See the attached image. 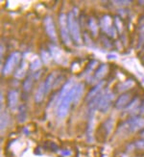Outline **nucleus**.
<instances>
[{"instance_id":"obj_1","label":"nucleus","mask_w":144,"mask_h":157,"mask_svg":"<svg viewBox=\"0 0 144 157\" xmlns=\"http://www.w3.org/2000/svg\"><path fill=\"white\" fill-rule=\"evenodd\" d=\"M75 88L76 85H74L72 80H69L60 93L59 99L57 101V115L61 119L68 114L71 102L74 101Z\"/></svg>"},{"instance_id":"obj_2","label":"nucleus","mask_w":144,"mask_h":157,"mask_svg":"<svg viewBox=\"0 0 144 157\" xmlns=\"http://www.w3.org/2000/svg\"><path fill=\"white\" fill-rule=\"evenodd\" d=\"M67 23H68V29H69L73 40L79 44L81 42V35H80V29H79V24L76 19V17L73 13V11L69 13L67 17Z\"/></svg>"},{"instance_id":"obj_3","label":"nucleus","mask_w":144,"mask_h":157,"mask_svg":"<svg viewBox=\"0 0 144 157\" xmlns=\"http://www.w3.org/2000/svg\"><path fill=\"white\" fill-rule=\"evenodd\" d=\"M19 60H20V54L18 52H13L9 57V59L7 60V62L4 66L3 73L5 75H8V74H10L13 71V70L15 69L17 63L19 62Z\"/></svg>"},{"instance_id":"obj_4","label":"nucleus","mask_w":144,"mask_h":157,"mask_svg":"<svg viewBox=\"0 0 144 157\" xmlns=\"http://www.w3.org/2000/svg\"><path fill=\"white\" fill-rule=\"evenodd\" d=\"M60 24H61V37H63L65 44H66L67 45L70 44V39H69V35H68V30H67L68 23L66 22V17H65V15H61V17H60Z\"/></svg>"},{"instance_id":"obj_5","label":"nucleus","mask_w":144,"mask_h":157,"mask_svg":"<svg viewBox=\"0 0 144 157\" xmlns=\"http://www.w3.org/2000/svg\"><path fill=\"white\" fill-rule=\"evenodd\" d=\"M112 100H113V94L111 93L105 94L98 101V105H97L98 110L101 112H106L109 109V103H111Z\"/></svg>"},{"instance_id":"obj_6","label":"nucleus","mask_w":144,"mask_h":157,"mask_svg":"<svg viewBox=\"0 0 144 157\" xmlns=\"http://www.w3.org/2000/svg\"><path fill=\"white\" fill-rule=\"evenodd\" d=\"M126 128L130 132H134L138 130L139 128L144 126V120L143 119H133L125 124Z\"/></svg>"},{"instance_id":"obj_7","label":"nucleus","mask_w":144,"mask_h":157,"mask_svg":"<svg viewBox=\"0 0 144 157\" xmlns=\"http://www.w3.org/2000/svg\"><path fill=\"white\" fill-rule=\"evenodd\" d=\"M44 24H45V29L46 32L48 34V36L50 37V39H52L53 40H57V36H56V30H55L54 27V23L53 20L50 17H47L44 20Z\"/></svg>"},{"instance_id":"obj_8","label":"nucleus","mask_w":144,"mask_h":157,"mask_svg":"<svg viewBox=\"0 0 144 157\" xmlns=\"http://www.w3.org/2000/svg\"><path fill=\"white\" fill-rule=\"evenodd\" d=\"M8 101L10 108L13 111H15L18 104V93L17 91H11L8 94Z\"/></svg>"},{"instance_id":"obj_9","label":"nucleus","mask_w":144,"mask_h":157,"mask_svg":"<svg viewBox=\"0 0 144 157\" xmlns=\"http://www.w3.org/2000/svg\"><path fill=\"white\" fill-rule=\"evenodd\" d=\"M130 100V95L129 94H123L122 97H120L116 102V108L117 109H122L123 107H125L128 102Z\"/></svg>"},{"instance_id":"obj_10","label":"nucleus","mask_w":144,"mask_h":157,"mask_svg":"<svg viewBox=\"0 0 144 157\" xmlns=\"http://www.w3.org/2000/svg\"><path fill=\"white\" fill-rule=\"evenodd\" d=\"M45 94H46V90H45V87H44V83H42V84H40L39 90L37 91V94L35 95L36 101L37 102H40V101L43 99Z\"/></svg>"},{"instance_id":"obj_11","label":"nucleus","mask_w":144,"mask_h":157,"mask_svg":"<svg viewBox=\"0 0 144 157\" xmlns=\"http://www.w3.org/2000/svg\"><path fill=\"white\" fill-rule=\"evenodd\" d=\"M102 25H103V29L106 32L109 33V30L112 29V23H111V19L109 17H105L102 20Z\"/></svg>"},{"instance_id":"obj_12","label":"nucleus","mask_w":144,"mask_h":157,"mask_svg":"<svg viewBox=\"0 0 144 157\" xmlns=\"http://www.w3.org/2000/svg\"><path fill=\"white\" fill-rule=\"evenodd\" d=\"M102 86H103V82H101V83H99L97 86H96L93 90L88 94V95H87V99H91L92 98H94V97H96V94H97L100 90H101V88H102Z\"/></svg>"},{"instance_id":"obj_13","label":"nucleus","mask_w":144,"mask_h":157,"mask_svg":"<svg viewBox=\"0 0 144 157\" xmlns=\"http://www.w3.org/2000/svg\"><path fill=\"white\" fill-rule=\"evenodd\" d=\"M107 71H108V67H107V65H102V66L99 67V70L97 71V72H96L95 77H96V78H101L102 76H104V75H105V73L107 72Z\"/></svg>"},{"instance_id":"obj_14","label":"nucleus","mask_w":144,"mask_h":157,"mask_svg":"<svg viewBox=\"0 0 144 157\" xmlns=\"http://www.w3.org/2000/svg\"><path fill=\"white\" fill-rule=\"evenodd\" d=\"M26 111H25V107L21 106L19 109V114H18V121L19 122H24L26 120Z\"/></svg>"},{"instance_id":"obj_15","label":"nucleus","mask_w":144,"mask_h":157,"mask_svg":"<svg viewBox=\"0 0 144 157\" xmlns=\"http://www.w3.org/2000/svg\"><path fill=\"white\" fill-rule=\"evenodd\" d=\"M133 85H134L133 81L128 80V81H125L124 83H122L118 88H119V90H120V91H125V90H127V89L133 87Z\"/></svg>"},{"instance_id":"obj_16","label":"nucleus","mask_w":144,"mask_h":157,"mask_svg":"<svg viewBox=\"0 0 144 157\" xmlns=\"http://www.w3.org/2000/svg\"><path fill=\"white\" fill-rule=\"evenodd\" d=\"M25 71H26V64L23 62L22 65H21V67L17 71V74H16V76L17 78H22L24 75H25Z\"/></svg>"},{"instance_id":"obj_17","label":"nucleus","mask_w":144,"mask_h":157,"mask_svg":"<svg viewBox=\"0 0 144 157\" xmlns=\"http://www.w3.org/2000/svg\"><path fill=\"white\" fill-rule=\"evenodd\" d=\"M40 66H42V62L39 58H35V60H33V62L31 64V69L33 71H36L38 69H39Z\"/></svg>"},{"instance_id":"obj_18","label":"nucleus","mask_w":144,"mask_h":157,"mask_svg":"<svg viewBox=\"0 0 144 157\" xmlns=\"http://www.w3.org/2000/svg\"><path fill=\"white\" fill-rule=\"evenodd\" d=\"M8 116L6 113H2L1 116V129H4L7 126V122H8Z\"/></svg>"},{"instance_id":"obj_19","label":"nucleus","mask_w":144,"mask_h":157,"mask_svg":"<svg viewBox=\"0 0 144 157\" xmlns=\"http://www.w3.org/2000/svg\"><path fill=\"white\" fill-rule=\"evenodd\" d=\"M32 77H29L28 80H27L25 82V84H24V90L25 91H29L30 90V88H31V84H32Z\"/></svg>"},{"instance_id":"obj_20","label":"nucleus","mask_w":144,"mask_h":157,"mask_svg":"<svg viewBox=\"0 0 144 157\" xmlns=\"http://www.w3.org/2000/svg\"><path fill=\"white\" fill-rule=\"evenodd\" d=\"M143 83H144V78H143Z\"/></svg>"}]
</instances>
